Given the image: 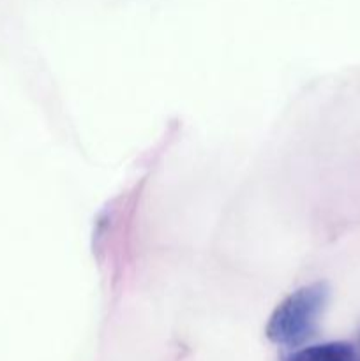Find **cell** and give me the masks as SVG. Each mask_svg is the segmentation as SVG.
<instances>
[{
    "label": "cell",
    "mask_w": 360,
    "mask_h": 361,
    "mask_svg": "<svg viewBox=\"0 0 360 361\" xmlns=\"http://www.w3.org/2000/svg\"><path fill=\"white\" fill-rule=\"evenodd\" d=\"M328 300L325 282L304 286L286 296L272 312L267 324V337L274 344L296 348L316 334L318 321Z\"/></svg>",
    "instance_id": "6da1fadb"
},
{
    "label": "cell",
    "mask_w": 360,
    "mask_h": 361,
    "mask_svg": "<svg viewBox=\"0 0 360 361\" xmlns=\"http://www.w3.org/2000/svg\"><path fill=\"white\" fill-rule=\"evenodd\" d=\"M286 361H360L355 348L346 342L311 345L293 353Z\"/></svg>",
    "instance_id": "7a4b0ae2"
}]
</instances>
